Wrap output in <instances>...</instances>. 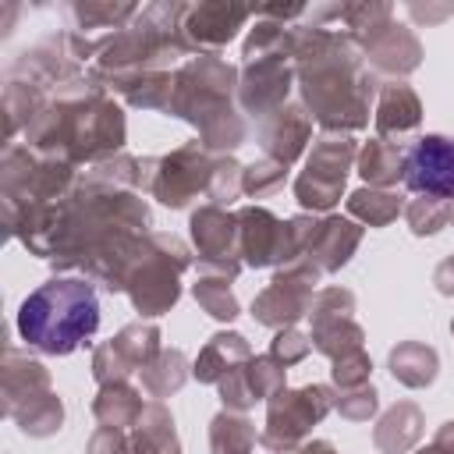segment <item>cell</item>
<instances>
[{"label":"cell","instance_id":"1","mask_svg":"<svg viewBox=\"0 0 454 454\" xmlns=\"http://www.w3.org/2000/svg\"><path fill=\"white\" fill-rule=\"evenodd\" d=\"M294 28V78L305 110L323 131L351 135L369 124V106L380 96L376 71L362 64V46L351 32L330 25H291Z\"/></svg>","mask_w":454,"mask_h":454},{"label":"cell","instance_id":"2","mask_svg":"<svg viewBox=\"0 0 454 454\" xmlns=\"http://www.w3.org/2000/svg\"><path fill=\"white\" fill-rule=\"evenodd\" d=\"M238 78V67L220 53H199L174 74V99L167 114L195 124L199 145L213 156H227L245 142V121L231 103Z\"/></svg>","mask_w":454,"mask_h":454},{"label":"cell","instance_id":"3","mask_svg":"<svg viewBox=\"0 0 454 454\" xmlns=\"http://www.w3.org/2000/svg\"><path fill=\"white\" fill-rule=\"evenodd\" d=\"M99 326V298L89 280L53 277L39 284L18 309V333L43 355L78 351Z\"/></svg>","mask_w":454,"mask_h":454},{"label":"cell","instance_id":"4","mask_svg":"<svg viewBox=\"0 0 454 454\" xmlns=\"http://www.w3.org/2000/svg\"><path fill=\"white\" fill-rule=\"evenodd\" d=\"M192 266V255L181 238L174 234H142L138 248L124 273V294L131 298L135 312L163 316L181 298V273Z\"/></svg>","mask_w":454,"mask_h":454},{"label":"cell","instance_id":"5","mask_svg":"<svg viewBox=\"0 0 454 454\" xmlns=\"http://www.w3.org/2000/svg\"><path fill=\"white\" fill-rule=\"evenodd\" d=\"M337 408V394L326 383H305L298 390L284 387L266 401V426L259 433V443L277 454H294L312 426H319Z\"/></svg>","mask_w":454,"mask_h":454},{"label":"cell","instance_id":"6","mask_svg":"<svg viewBox=\"0 0 454 454\" xmlns=\"http://www.w3.org/2000/svg\"><path fill=\"white\" fill-rule=\"evenodd\" d=\"M358 160L355 138L340 131H319L312 142V153L305 160V170L294 177V199L305 213H330L340 195L351 163Z\"/></svg>","mask_w":454,"mask_h":454},{"label":"cell","instance_id":"7","mask_svg":"<svg viewBox=\"0 0 454 454\" xmlns=\"http://www.w3.org/2000/svg\"><path fill=\"white\" fill-rule=\"evenodd\" d=\"M216 156L206 153L199 142H188L167 156L156 160H142V188L160 199L170 209H184L199 192H209V177H213Z\"/></svg>","mask_w":454,"mask_h":454},{"label":"cell","instance_id":"8","mask_svg":"<svg viewBox=\"0 0 454 454\" xmlns=\"http://www.w3.org/2000/svg\"><path fill=\"white\" fill-rule=\"evenodd\" d=\"M319 270L309 259H294L287 266H280L273 273V280L266 284V291L255 294L252 301V316L255 323L270 326V330H287L294 326L301 316H309L312 309V287L319 284Z\"/></svg>","mask_w":454,"mask_h":454},{"label":"cell","instance_id":"9","mask_svg":"<svg viewBox=\"0 0 454 454\" xmlns=\"http://www.w3.org/2000/svg\"><path fill=\"white\" fill-rule=\"evenodd\" d=\"M192 241L199 252V273L227 277L234 280L241 273V238H238V213H227L223 206H199L192 213Z\"/></svg>","mask_w":454,"mask_h":454},{"label":"cell","instance_id":"10","mask_svg":"<svg viewBox=\"0 0 454 454\" xmlns=\"http://www.w3.org/2000/svg\"><path fill=\"white\" fill-rule=\"evenodd\" d=\"M312 348L319 355H326L330 362L348 355V351H358L365 333L362 326L355 323V294L348 287H326L312 298Z\"/></svg>","mask_w":454,"mask_h":454},{"label":"cell","instance_id":"11","mask_svg":"<svg viewBox=\"0 0 454 454\" xmlns=\"http://www.w3.org/2000/svg\"><path fill=\"white\" fill-rule=\"evenodd\" d=\"M160 326L156 323H131L114 340H103L92 351V376L99 387L128 380L131 372H142L160 355Z\"/></svg>","mask_w":454,"mask_h":454},{"label":"cell","instance_id":"12","mask_svg":"<svg viewBox=\"0 0 454 454\" xmlns=\"http://www.w3.org/2000/svg\"><path fill=\"white\" fill-rule=\"evenodd\" d=\"M238 238H241V262L252 270H262V266L280 270L298 259L287 220H277L266 206L238 209Z\"/></svg>","mask_w":454,"mask_h":454},{"label":"cell","instance_id":"13","mask_svg":"<svg viewBox=\"0 0 454 454\" xmlns=\"http://www.w3.org/2000/svg\"><path fill=\"white\" fill-rule=\"evenodd\" d=\"M255 18V7L245 4H227V0H213V4H188L184 21H181V39L188 53H220L238 28Z\"/></svg>","mask_w":454,"mask_h":454},{"label":"cell","instance_id":"14","mask_svg":"<svg viewBox=\"0 0 454 454\" xmlns=\"http://www.w3.org/2000/svg\"><path fill=\"white\" fill-rule=\"evenodd\" d=\"M404 184L415 195L454 202V138L422 135L404 156Z\"/></svg>","mask_w":454,"mask_h":454},{"label":"cell","instance_id":"15","mask_svg":"<svg viewBox=\"0 0 454 454\" xmlns=\"http://www.w3.org/2000/svg\"><path fill=\"white\" fill-rule=\"evenodd\" d=\"M294 82V60L291 57H262L245 64L238 78V103L245 114L266 121L280 106H287V92Z\"/></svg>","mask_w":454,"mask_h":454},{"label":"cell","instance_id":"16","mask_svg":"<svg viewBox=\"0 0 454 454\" xmlns=\"http://www.w3.org/2000/svg\"><path fill=\"white\" fill-rule=\"evenodd\" d=\"M287 369L277 365L270 355H252L245 365H238L234 372H227L216 390H220V401L227 411H248L255 401H270L273 394H280L287 387Z\"/></svg>","mask_w":454,"mask_h":454},{"label":"cell","instance_id":"17","mask_svg":"<svg viewBox=\"0 0 454 454\" xmlns=\"http://www.w3.org/2000/svg\"><path fill=\"white\" fill-rule=\"evenodd\" d=\"M309 142H312V114H309L305 106H298V103L280 106V110L270 114V117L262 121V128H259V145H262V153H266L270 160L284 163V167H291V163L305 153Z\"/></svg>","mask_w":454,"mask_h":454},{"label":"cell","instance_id":"18","mask_svg":"<svg viewBox=\"0 0 454 454\" xmlns=\"http://www.w3.org/2000/svg\"><path fill=\"white\" fill-rule=\"evenodd\" d=\"M362 53L369 57V67L380 71V74H394V78H404L411 74L419 64H422V43L415 39L411 28L404 25H387L380 35H372Z\"/></svg>","mask_w":454,"mask_h":454},{"label":"cell","instance_id":"19","mask_svg":"<svg viewBox=\"0 0 454 454\" xmlns=\"http://www.w3.org/2000/svg\"><path fill=\"white\" fill-rule=\"evenodd\" d=\"M372 124H376L380 138H401V135H408L422 124V103H419L415 89L404 78H394V82L380 85Z\"/></svg>","mask_w":454,"mask_h":454},{"label":"cell","instance_id":"20","mask_svg":"<svg viewBox=\"0 0 454 454\" xmlns=\"http://www.w3.org/2000/svg\"><path fill=\"white\" fill-rule=\"evenodd\" d=\"M362 241V227L351 220V216H323L319 227H316V238L309 245V262L319 270V273H337L358 248Z\"/></svg>","mask_w":454,"mask_h":454},{"label":"cell","instance_id":"21","mask_svg":"<svg viewBox=\"0 0 454 454\" xmlns=\"http://www.w3.org/2000/svg\"><path fill=\"white\" fill-rule=\"evenodd\" d=\"M248 358H252L248 340H245L241 333H234V330H220V333H213V337L206 340V348L199 351L192 372H195L199 383H220L227 372H234V369L245 365Z\"/></svg>","mask_w":454,"mask_h":454},{"label":"cell","instance_id":"22","mask_svg":"<svg viewBox=\"0 0 454 454\" xmlns=\"http://www.w3.org/2000/svg\"><path fill=\"white\" fill-rule=\"evenodd\" d=\"M422 426H426L422 408H419L415 401H397V404L387 408L383 419L376 422L372 443H376L380 454H404V450H411V447L419 443Z\"/></svg>","mask_w":454,"mask_h":454},{"label":"cell","instance_id":"23","mask_svg":"<svg viewBox=\"0 0 454 454\" xmlns=\"http://www.w3.org/2000/svg\"><path fill=\"white\" fill-rule=\"evenodd\" d=\"M128 454H181V440L174 429V415L163 401L145 404L138 426L128 436Z\"/></svg>","mask_w":454,"mask_h":454},{"label":"cell","instance_id":"24","mask_svg":"<svg viewBox=\"0 0 454 454\" xmlns=\"http://www.w3.org/2000/svg\"><path fill=\"white\" fill-rule=\"evenodd\" d=\"M404 156L408 149L401 142L376 135L358 149V174L369 188H394L397 181H404Z\"/></svg>","mask_w":454,"mask_h":454},{"label":"cell","instance_id":"25","mask_svg":"<svg viewBox=\"0 0 454 454\" xmlns=\"http://www.w3.org/2000/svg\"><path fill=\"white\" fill-rule=\"evenodd\" d=\"M43 394H50V372L32 362L21 358L14 351H7V365H4V397H7V415L21 411L25 404L39 401Z\"/></svg>","mask_w":454,"mask_h":454},{"label":"cell","instance_id":"26","mask_svg":"<svg viewBox=\"0 0 454 454\" xmlns=\"http://www.w3.org/2000/svg\"><path fill=\"white\" fill-rule=\"evenodd\" d=\"M436 369H440V358L429 344L422 340H401L394 351H390V376L411 390H422L436 380Z\"/></svg>","mask_w":454,"mask_h":454},{"label":"cell","instance_id":"27","mask_svg":"<svg viewBox=\"0 0 454 454\" xmlns=\"http://www.w3.org/2000/svg\"><path fill=\"white\" fill-rule=\"evenodd\" d=\"M145 404H142V394L128 383V380H117V383H106L99 387L96 401H92V415L99 419V426H138Z\"/></svg>","mask_w":454,"mask_h":454},{"label":"cell","instance_id":"28","mask_svg":"<svg viewBox=\"0 0 454 454\" xmlns=\"http://www.w3.org/2000/svg\"><path fill=\"white\" fill-rule=\"evenodd\" d=\"M404 213V195L394 188H358L348 195V216L365 227H387Z\"/></svg>","mask_w":454,"mask_h":454},{"label":"cell","instance_id":"29","mask_svg":"<svg viewBox=\"0 0 454 454\" xmlns=\"http://www.w3.org/2000/svg\"><path fill=\"white\" fill-rule=\"evenodd\" d=\"M255 426L245 411H216L209 422V454H252Z\"/></svg>","mask_w":454,"mask_h":454},{"label":"cell","instance_id":"30","mask_svg":"<svg viewBox=\"0 0 454 454\" xmlns=\"http://www.w3.org/2000/svg\"><path fill=\"white\" fill-rule=\"evenodd\" d=\"M184 380H188V358H184V351H177V348H163V351L142 369V387H145V394L156 397V401L177 394V390L184 387Z\"/></svg>","mask_w":454,"mask_h":454},{"label":"cell","instance_id":"31","mask_svg":"<svg viewBox=\"0 0 454 454\" xmlns=\"http://www.w3.org/2000/svg\"><path fill=\"white\" fill-rule=\"evenodd\" d=\"M117 92L131 106H142V110H170L174 78H170V71H149V74H138V78L124 82Z\"/></svg>","mask_w":454,"mask_h":454},{"label":"cell","instance_id":"32","mask_svg":"<svg viewBox=\"0 0 454 454\" xmlns=\"http://www.w3.org/2000/svg\"><path fill=\"white\" fill-rule=\"evenodd\" d=\"M74 28H124L135 21L138 7L135 4H96V0H78L67 7Z\"/></svg>","mask_w":454,"mask_h":454},{"label":"cell","instance_id":"33","mask_svg":"<svg viewBox=\"0 0 454 454\" xmlns=\"http://www.w3.org/2000/svg\"><path fill=\"white\" fill-rule=\"evenodd\" d=\"M231 284L234 280H227V277H209V273H199V284L192 287V294H195V301L202 305V312H209L213 319H220V323H231V319H238V298H234V291H231Z\"/></svg>","mask_w":454,"mask_h":454},{"label":"cell","instance_id":"34","mask_svg":"<svg viewBox=\"0 0 454 454\" xmlns=\"http://www.w3.org/2000/svg\"><path fill=\"white\" fill-rule=\"evenodd\" d=\"M340 21H344V32H351L358 46H365L372 35H380L394 21V7L390 4H344Z\"/></svg>","mask_w":454,"mask_h":454},{"label":"cell","instance_id":"35","mask_svg":"<svg viewBox=\"0 0 454 454\" xmlns=\"http://www.w3.org/2000/svg\"><path fill=\"white\" fill-rule=\"evenodd\" d=\"M404 220L411 227V234H419V238L436 234V231H443L454 220V202L433 199V195H419V199H411L404 206Z\"/></svg>","mask_w":454,"mask_h":454},{"label":"cell","instance_id":"36","mask_svg":"<svg viewBox=\"0 0 454 454\" xmlns=\"http://www.w3.org/2000/svg\"><path fill=\"white\" fill-rule=\"evenodd\" d=\"M11 419H14L28 436H50V433H57L60 422H64V408H60V397L50 390V394H43L39 401H32V404H25L21 411H14Z\"/></svg>","mask_w":454,"mask_h":454},{"label":"cell","instance_id":"37","mask_svg":"<svg viewBox=\"0 0 454 454\" xmlns=\"http://www.w3.org/2000/svg\"><path fill=\"white\" fill-rule=\"evenodd\" d=\"M284 181H287V167L270 160V156H262V160H255V163H248L241 170V195L270 199V195H277L284 188Z\"/></svg>","mask_w":454,"mask_h":454},{"label":"cell","instance_id":"38","mask_svg":"<svg viewBox=\"0 0 454 454\" xmlns=\"http://www.w3.org/2000/svg\"><path fill=\"white\" fill-rule=\"evenodd\" d=\"M241 163L234 160V156H216V167H213V177H209V192H206V199L213 202V206H231L238 195H241Z\"/></svg>","mask_w":454,"mask_h":454},{"label":"cell","instance_id":"39","mask_svg":"<svg viewBox=\"0 0 454 454\" xmlns=\"http://www.w3.org/2000/svg\"><path fill=\"white\" fill-rule=\"evenodd\" d=\"M309 351H312V337L301 333V330H294V326H287V330H277V337H273V344H270L266 355H270L277 365L291 369V365H298Z\"/></svg>","mask_w":454,"mask_h":454},{"label":"cell","instance_id":"40","mask_svg":"<svg viewBox=\"0 0 454 454\" xmlns=\"http://www.w3.org/2000/svg\"><path fill=\"white\" fill-rule=\"evenodd\" d=\"M376 408H380V394H376L372 383L340 390V397H337V411H340L348 422H369V419L376 415Z\"/></svg>","mask_w":454,"mask_h":454},{"label":"cell","instance_id":"41","mask_svg":"<svg viewBox=\"0 0 454 454\" xmlns=\"http://www.w3.org/2000/svg\"><path fill=\"white\" fill-rule=\"evenodd\" d=\"M333 383L340 387V390H351V387H365L369 383V372H372V362H369V355H365V348H358V351H348V355H340V358H333Z\"/></svg>","mask_w":454,"mask_h":454},{"label":"cell","instance_id":"42","mask_svg":"<svg viewBox=\"0 0 454 454\" xmlns=\"http://www.w3.org/2000/svg\"><path fill=\"white\" fill-rule=\"evenodd\" d=\"M85 454H128V433L117 429V426H99L89 436Z\"/></svg>","mask_w":454,"mask_h":454},{"label":"cell","instance_id":"43","mask_svg":"<svg viewBox=\"0 0 454 454\" xmlns=\"http://www.w3.org/2000/svg\"><path fill=\"white\" fill-rule=\"evenodd\" d=\"M419 454H454V419H450V422H443V426L436 429L433 443H429V447H422Z\"/></svg>","mask_w":454,"mask_h":454},{"label":"cell","instance_id":"44","mask_svg":"<svg viewBox=\"0 0 454 454\" xmlns=\"http://www.w3.org/2000/svg\"><path fill=\"white\" fill-rule=\"evenodd\" d=\"M433 284H436V291H440V294L454 298V255H447V259L436 266V273H433Z\"/></svg>","mask_w":454,"mask_h":454},{"label":"cell","instance_id":"45","mask_svg":"<svg viewBox=\"0 0 454 454\" xmlns=\"http://www.w3.org/2000/svg\"><path fill=\"white\" fill-rule=\"evenodd\" d=\"M408 11H411V18H415V21H426V25H433V21H443L447 14H454V4H443V7H429V4L422 7V4H411Z\"/></svg>","mask_w":454,"mask_h":454},{"label":"cell","instance_id":"46","mask_svg":"<svg viewBox=\"0 0 454 454\" xmlns=\"http://www.w3.org/2000/svg\"><path fill=\"white\" fill-rule=\"evenodd\" d=\"M294 454H337V447L330 440H305Z\"/></svg>","mask_w":454,"mask_h":454},{"label":"cell","instance_id":"47","mask_svg":"<svg viewBox=\"0 0 454 454\" xmlns=\"http://www.w3.org/2000/svg\"><path fill=\"white\" fill-rule=\"evenodd\" d=\"M450 333H454V319H450Z\"/></svg>","mask_w":454,"mask_h":454}]
</instances>
